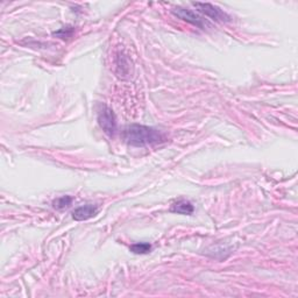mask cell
Listing matches in <instances>:
<instances>
[{"label":"cell","mask_w":298,"mask_h":298,"mask_svg":"<svg viewBox=\"0 0 298 298\" xmlns=\"http://www.w3.org/2000/svg\"><path fill=\"white\" fill-rule=\"evenodd\" d=\"M173 14L176 15L177 18L184 20V21L189 22L194 26L202 28V30H205L206 26H209V23L204 21V19L201 16L197 15L191 10H187V8H182V7H176L173 10Z\"/></svg>","instance_id":"277c9868"},{"label":"cell","mask_w":298,"mask_h":298,"mask_svg":"<svg viewBox=\"0 0 298 298\" xmlns=\"http://www.w3.org/2000/svg\"><path fill=\"white\" fill-rule=\"evenodd\" d=\"M72 201L73 198L71 196H63V197L55 199V201L52 202V206H54V209L56 210H64L71 205Z\"/></svg>","instance_id":"52a82bcc"},{"label":"cell","mask_w":298,"mask_h":298,"mask_svg":"<svg viewBox=\"0 0 298 298\" xmlns=\"http://www.w3.org/2000/svg\"><path fill=\"white\" fill-rule=\"evenodd\" d=\"M130 252H133L134 254H148L152 251V245L148 242H138L130 246Z\"/></svg>","instance_id":"ba28073f"},{"label":"cell","mask_w":298,"mask_h":298,"mask_svg":"<svg viewBox=\"0 0 298 298\" xmlns=\"http://www.w3.org/2000/svg\"><path fill=\"white\" fill-rule=\"evenodd\" d=\"M124 139L130 146L137 147L157 145L167 141L166 134L162 130L139 124L127 126L124 130Z\"/></svg>","instance_id":"6da1fadb"},{"label":"cell","mask_w":298,"mask_h":298,"mask_svg":"<svg viewBox=\"0 0 298 298\" xmlns=\"http://www.w3.org/2000/svg\"><path fill=\"white\" fill-rule=\"evenodd\" d=\"M98 213V207L93 204H87V205L77 207L76 210L72 211V218L77 220V222H83V220H88L90 218L95 217Z\"/></svg>","instance_id":"5b68a950"},{"label":"cell","mask_w":298,"mask_h":298,"mask_svg":"<svg viewBox=\"0 0 298 298\" xmlns=\"http://www.w3.org/2000/svg\"><path fill=\"white\" fill-rule=\"evenodd\" d=\"M193 5L197 8L198 12H201L204 15L209 16L212 20L214 21H220V22H227L230 21L231 18L230 15L225 13L222 8H219L218 6L213 5V4H209V3H194Z\"/></svg>","instance_id":"3957f363"},{"label":"cell","mask_w":298,"mask_h":298,"mask_svg":"<svg viewBox=\"0 0 298 298\" xmlns=\"http://www.w3.org/2000/svg\"><path fill=\"white\" fill-rule=\"evenodd\" d=\"M170 211L174 212V213L189 215L194 213L195 207L193 205V203H191L190 201H187V199H178L177 202L173 203Z\"/></svg>","instance_id":"8992f818"},{"label":"cell","mask_w":298,"mask_h":298,"mask_svg":"<svg viewBox=\"0 0 298 298\" xmlns=\"http://www.w3.org/2000/svg\"><path fill=\"white\" fill-rule=\"evenodd\" d=\"M73 32H75V28L71 27V26H68V27L61 28L60 31L54 32V33H52V35L56 36V38L62 39V40H67L69 38H71L72 34H73Z\"/></svg>","instance_id":"9c48e42d"},{"label":"cell","mask_w":298,"mask_h":298,"mask_svg":"<svg viewBox=\"0 0 298 298\" xmlns=\"http://www.w3.org/2000/svg\"><path fill=\"white\" fill-rule=\"evenodd\" d=\"M98 124L100 128L107 134V136H113L117 130V118L116 114L111 109L106 105H101L99 111H98Z\"/></svg>","instance_id":"7a4b0ae2"}]
</instances>
